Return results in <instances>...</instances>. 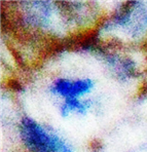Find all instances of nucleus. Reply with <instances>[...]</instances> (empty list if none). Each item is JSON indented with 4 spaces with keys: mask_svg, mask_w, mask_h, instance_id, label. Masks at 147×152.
Returning a JSON list of instances; mask_svg holds the SVG:
<instances>
[{
    "mask_svg": "<svg viewBox=\"0 0 147 152\" xmlns=\"http://www.w3.org/2000/svg\"><path fill=\"white\" fill-rule=\"evenodd\" d=\"M90 103L79 102L77 99H66L64 104L61 107L62 116H67L72 111H76L79 113H84L90 107Z\"/></svg>",
    "mask_w": 147,
    "mask_h": 152,
    "instance_id": "obj_3",
    "label": "nucleus"
},
{
    "mask_svg": "<svg viewBox=\"0 0 147 152\" xmlns=\"http://www.w3.org/2000/svg\"><path fill=\"white\" fill-rule=\"evenodd\" d=\"M94 86V81L88 78L77 80L60 79L56 80L52 86V93L65 97L66 99H77V97L88 93Z\"/></svg>",
    "mask_w": 147,
    "mask_h": 152,
    "instance_id": "obj_2",
    "label": "nucleus"
},
{
    "mask_svg": "<svg viewBox=\"0 0 147 152\" xmlns=\"http://www.w3.org/2000/svg\"><path fill=\"white\" fill-rule=\"evenodd\" d=\"M21 137L31 152H72V148L61 138L48 133L31 118L21 124Z\"/></svg>",
    "mask_w": 147,
    "mask_h": 152,
    "instance_id": "obj_1",
    "label": "nucleus"
}]
</instances>
